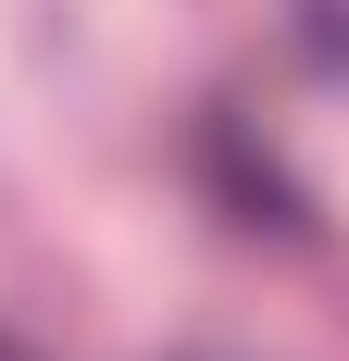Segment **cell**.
<instances>
[{"instance_id":"cell-1","label":"cell","mask_w":349,"mask_h":361,"mask_svg":"<svg viewBox=\"0 0 349 361\" xmlns=\"http://www.w3.org/2000/svg\"><path fill=\"white\" fill-rule=\"evenodd\" d=\"M300 25H312V50H324V63L349 75V0H312V13H300Z\"/></svg>"}]
</instances>
